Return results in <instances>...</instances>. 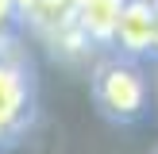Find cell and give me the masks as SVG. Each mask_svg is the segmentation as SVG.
Here are the masks:
<instances>
[{
    "instance_id": "1",
    "label": "cell",
    "mask_w": 158,
    "mask_h": 154,
    "mask_svg": "<svg viewBox=\"0 0 158 154\" xmlns=\"http://www.w3.org/2000/svg\"><path fill=\"white\" fill-rule=\"evenodd\" d=\"M93 104L104 120L131 127V123L147 120L151 112V85H147L143 62L123 58L116 50H104V58L93 66Z\"/></svg>"
},
{
    "instance_id": "2",
    "label": "cell",
    "mask_w": 158,
    "mask_h": 154,
    "mask_svg": "<svg viewBox=\"0 0 158 154\" xmlns=\"http://www.w3.org/2000/svg\"><path fill=\"white\" fill-rule=\"evenodd\" d=\"M39 85L31 58L12 43H0V154L27 143L35 127Z\"/></svg>"
},
{
    "instance_id": "3",
    "label": "cell",
    "mask_w": 158,
    "mask_h": 154,
    "mask_svg": "<svg viewBox=\"0 0 158 154\" xmlns=\"http://www.w3.org/2000/svg\"><path fill=\"white\" fill-rule=\"evenodd\" d=\"M151 38H154V8H151V0H123L120 15H116V31H112V50L123 54V58L143 62L151 54Z\"/></svg>"
},
{
    "instance_id": "4",
    "label": "cell",
    "mask_w": 158,
    "mask_h": 154,
    "mask_svg": "<svg viewBox=\"0 0 158 154\" xmlns=\"http://www.w3.org/2000/svg\"><path fill=\"white\" fill-rule=\"evenodd\" d=\"M123 0H77L73 8V27L81 31V38L93 50H112V31H116V15H120Z\"/></svg>"
},
{
    "instance_id": "5",
    "label": "cell",
    "mask_w": 158,
    "mask_h": 154,
    "mask_svg": "<svg viewBox=\"0 0 158 154\" xmlns=\"http://www.w3.org/2000/svg\"><path fill=\"white\" fill-rule=\"evenodd\" d=\"M151 8H154V38H151V54L147 58H158V0H151Z\"/></svg>"
}]
</instances>
